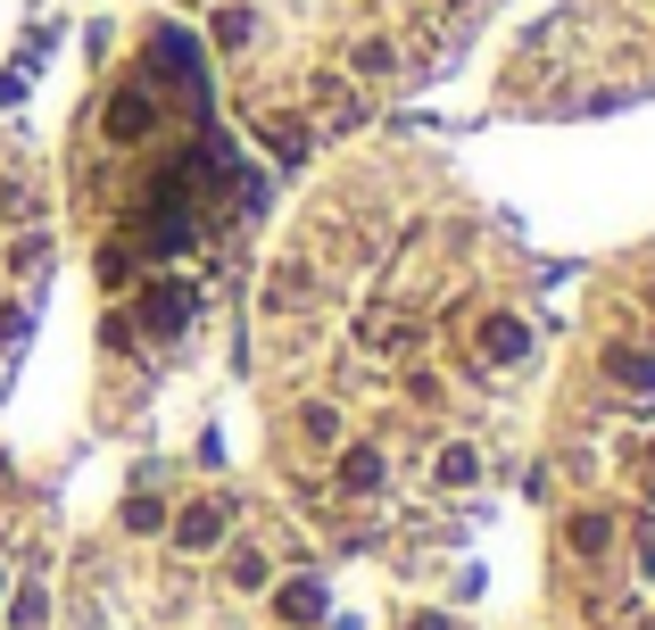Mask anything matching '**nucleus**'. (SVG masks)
I'll return each mask as SVG.
<instances>
[{"label":"nucleus","instance_id":"obj_13","mask_svg":"<svg viewBox=\"0 0 655 630\" xmlns=\"http://www.w3.org/2000/svg\"><path fill=\"white\" fill-rule=\"evenodd\" d=\"M233 589H266V556H258V548H241V556H233Z\"/></svg>","mask_w":655,"mask_h":630},{"label":"nucleus","instance_id":"obj_5","mask_svg":"<svg viewBox=\"0 0 655 630\" xmlns=\"http://www.w3.org/2000/svg\"><path fill=\"white\" fill-rule=\"evenodd\" d=\"M482 357L489 365H515V357H531V333L515 324V315H489L482 324Z\"/></svg>","mask_w":655,"mask_h":630},{"label":"nucleus","instance_id":"obj_8","mask_svg":"<svg viewBox=\"0 0 655 630\" xmlns=\"http://www.w3.org/2000/svg\"><path fill=\"white\" fill-rule=\"evenodd\" d=\"M606 382H622V390H655V357H647V349H606Z\"/></svg>","mask_w":655,"mask_h":630},{"label":"nucleus","instance_id":"obj_16","mask_svg":"<svg viewBox=\"0 0 655 630\" xmlns=\"http://www.w3.org/2000/svg\"><path fill=\"white\" fill-rule=\"evenodd\" d=\"M0 597H9V581H0Z\"/></svg>","mask_w":655,"mask_h":630},{"label":"nucleus","instance_id":"obj_15","mask_svg":"<svg viewBox=\"0 0 655 630\" xmlns=\"http://www.w3.org/2000/svg\"><path fill=\"white\" fill-rule=\"evenodd\" d=\"M25 207H34V200H25V183H0V224H9V216H25Z\"/></svg>","mask_w":655,"mask_h":630},{"label":"nucleus","instance_id":"obj_4","mask_svg":"<svg viewBox=\"0 0 655 630\" xmlns=\"http://www.w3.org/2000/svg\"><path fill=\"white\" fill-rule=\"evenodd\" d=\"M150 125H158L150 92H116V100H109V142H142Z\"/></svg>","mask_w":655,"mask_h":630},{"label":"nucleus","instance_id":"obj_14","mask_svg":"<svg viewBox=\"0 0 655 630\" xmlns=\"http://www.w3.org/2000/svg\"><path fill=\"white\" fill-rule=\"evenodd\" d=\"M300 424H307V440H316V448H332V440H340V415H332V407H307Z\"/></svg>","mask_w":655,"mask_h":630},{"label":"nucleus","instance_id":"obj_2","mask_svg":"<svg viewBox=\"0 0 655 630\" xmlns=\"http://www.w3.org/2000/svg\"><path fill=\"white\" fill-rule=\"evenodd\" d=\"M142 324H150V333H183L191 324V291L183 282H150V291H142Z\"/></svg>","mask_w":655,"mask_h":630},{"label":"nucleus","instance_id":"obj_9","mask_svg":"<svg viewBox=\"0 0 655 630\" xmlns=\"http://www.w3.org/2000/svg\"><path fill=\"white\" fill-rule=\"evenodd\" d=\"M606 539H614L606 515H573V522H564V548H573V556H606Z\"/></svg>","mask_w":655,"mask_h":630},{"label":"nucleus","instance_id":"obj_11","mask_svg":"<svg viewBox=\"0 0 655 630\" xmlns=\"http://www.w3.org/2000/svg\"><path fill=\"white\" fill-rule=\"evenodd\" d=\"M391 67H398L391 42H357V75H391Z\"/></svg>","mask_w":655,"mask_h":630},{"label":"nucleus","instance_id":"obj_3","mask_svg":"<svg viewBox=\"0 0 655 630\" xmlns=\"http://www.w3.org/2000/svg\"><path fill=\"white\" fill-rule=\"evenodd\" d=\"M274 614H282V622H291V630H307V622H324V581H282V589H274Z\"/></svg>","mask_w":655,"mask_h":630},{"label":"nucleus","instance_id":"obj_1","mask_svg":"<svg viewBox=\"0 0 655 630\" xmlns=\"http://www.w3.org/2000/svg\"><path fill=\"white\" fill-rule=\"evenodd\" d=\"M216 539H225V498H200V506L174 515V548H183V556H200V548H216Z\"/></svg>","mask_w":655,"mask_h":630},{"label":"nucleus","instance_id":"obj_7","mask_svg":"<svg viewBox=\"0 0 655 630\" xmlns=\"http://www.w3.org/2000/svg\"><path fill=\"white\" fill-rule=\"evenodd\" d=\"M382 473H391V464H382V448H349V457H340V490H349V498L382 490Z\"/></svg>","mask_w":655,"mask_h":630},{"label":"nucleus","instance_id":"obj_10","mask_svg":"<svg viewBox=\"0 0 655 630\" xmlns=\"http://www.w3.org/2000/svg\"><path fill=\"white\" fill-rule=\"evenodd\" d=\"M258 34V9H216V50H249Z\"/></svg>","mask_w":655,"mask_h":630},{"label":"nucleus","instance_id":"obj_12","mask_svg":"<svg viewBox=\"0 0 655 630\" xmlns=\"http://www.w3.org/2000/svg\"><path fill=\"white\" fill-rule=\"evenodd\" d=\"M158 522H167L158 498H125V531H158Z\"/></svg>","mask_w":655,"mask_h":630},{"label":"nucleus","instance_id":"obj_6","mask_svg":"<svg viewBox=\"0 0 655 630\" xmlns=\"http://www.w3.org/2000/svg\"><path fill=\"white\" fill-rule=\"evenodd\" d=\"M431 482H440V490H473V482H482V457H473L465 440H449L440 457H431Z\"/></svg>","mask_w":655,"mask_h":630}]
</instances>
